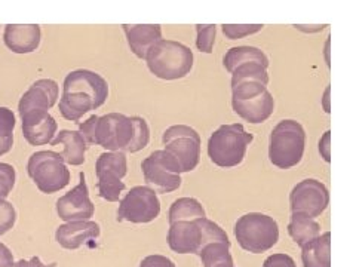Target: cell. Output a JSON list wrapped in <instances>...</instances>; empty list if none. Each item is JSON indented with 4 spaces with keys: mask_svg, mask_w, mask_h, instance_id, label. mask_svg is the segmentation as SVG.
<instances>
[{
    "mask_svg": "<svg viewBox=\"0 0 356 267\" xmlns=\"http://www.w3.org/2000/svg\"><path fill=\"white\" fill-rule=\"evenodd\" d=\"M146 63L152 74L162 81L183 79L193 69V52L186 44L161 39L152 44L146 54Z\"/></svg>",
    "mask_w": 356,
    "mask_h": 267,
    "instance_id": "6da1fadb",
    "label": "cell"
},
{
    "mask_svg": "<svg viewBox=\"0 0 356 267\" xmlns=\"http://www.w3.org/2000/svg\"><path fill=\"white\" fill-rule=\"evenodd\" d=\"M306 147V132L297 120L285 119L270 134L269 159L280 170L294 168L303 159Z\"/></svg>",
    "mask_w": 356,
    "mask_h": 267,
    "instance_id": "7a4b0ae2",
    "label": "cell"
},
{
    "mask_svg": "<svg viewBox=\"0 0 356 267\" xmlns=\"http://www.w3.org/2000/svg\"><path fill=\"white\" fill-rule=\"evenodd\" d=\"M254 136L242 124L221 125L208 140V156L220 168H233L242 163Z\"/></svg>",
    "mask_w": 356,
    "mask_h": 267,
    "instance_id": "3957f363",
    "label": "cell"
},
{
    "mask_svg": "<svg viewBox=\"0 0 356 267\" xmlns=\"http://www.w3.org/2000/svg\"><path fill=\"white\" fill-rule=\"evenodd\" d=\"M235 236L242 250L261 254L272 250L280 241V226L269 216L250 213L236 221Z\"/></svg>",
    "mask_w": 356,
    "mask_h": 267,
    "instance_id": "277c9868",
    "label": "cell"
},
{
    "mask_svg": "<svg viewBox=\"0 0 356 267\" xmlns=\"http://www.w3.org/2000/svg\"><path fill=\"white\" fill-rule=\"evenodd\" d=\"M232 107L250 124H263L275 111V98L260 82H242L232 88Z\"/></svg>",
    "mask_w": 356,
    "mask_h": 267,
    "instance_id": "5b68a950",
    "label": "cell"
},
{
    "mask_svg": "<svg viewBox=\"0 0 356 267\" xmlns=\"http://www.w3.org/2000/svg\"><path fill=\"white\" fill-rule=\"evenodd\" d=\"M27 172L39 191L47 195L57 193L70 183V170L57 152L33 153L27 163Z\"/></svg>",
    "mask_w": 356,
    "mask_h": 267,
    "instance_id": "8992f818",
    "label": "cell"
},
{
    "mask_svg": "<svg viewBox=\"0 0 356 267\" xmlns=\"http://www.w3.org/2000/svg\"><path fill=\"white\" fill-rule=\"evenodd\" d=\"M144 181L156 193H171L181 186V168L171 153L154 150L141 163Z\"/></svg>",
    "mask_w": 356,
    "mask_h": 267,
    "instance_id": "52a82bcc",
    "label": "cell"
},
{
    "mask_svg": "<svg viewBox=\"0 0 356 267\" xmlns=\"http://www.w3.org/2000/svg\"><path fill=\"white\" fill-rule=\"evenodd\" d=\"M128 172L127 154L124 152H104L98 156L95 174L98 178V196L107 202H118L127 186L122 181Z\"/></svg>",
    "mask_w": 356,
    "mask_h": 267,
    "instance_id": "ba28073f",
    "label": "cell"
},
{
    "mask_svg": "<svg viewBox=\"0 0 356 267\" xmlns=\"http://www.w3.org/2000/svg\"><path fill=\"white\" fill-rule=\"evenodd\" d=\"M162 143L165 150L171 153L180 163L181 172H191L200 161V137L187 125H172L163 132Z\"/></svg>",
    "mask_w": 356,
    "mask_h": 267,
    "instance_id": "9c48e42d",
    "label": "cell"
},
{
    "mask_svg": "<svg viewBox=\"0 0 356 267\" xmlns=\"http://www.w3.org/2000/svg\"><path fill=\"white\" fill-rule=\"evenodd\" d=\"M161 214L158 193L147 186H136L120 200L118 221H129L134 225H146Z\"/></svg>",
    "mask_w": 356,
    "mask_h": 267,
    "instance_id": "30bf717a",
    "label": "cell"
},
{
    "mask_svg": "<svg viewBox=\"0 0 356 267\" xmlns=\"http://www.w3.org/2000/svg\"><path fill=\"white\" fill-rule=\"evenodd\" d=\"M134 132L132 119L122 113H108L97 120L95 146L107 152H124L129 146Z\"/></svg>",
    "mask_w": 356,
    "mask_h": 267,
    "instance_id": "8fae6325",
    "label": "cell"
},
{
    "mask_svg": "<svg viewBox=\"0 0 356 267\" xmlns=\"http://www.w3.org/2000/svg\"><path fill=\"white\" fill-rule=\"evenodd\" d=\"M330 204V193L324 183L315 178L300 181L289 195V207L293 213H302L312 218L319 217Z\"/></svg>",
    "mask_w": 356,
    "mask_h": 267,
    "instance_id": "7c38bea8",
    "label": "cell"
},
{
    "mask_svg": "<svg viewBox=\"0 0 356 267\" xmlns=\"http://www.w3.org/2000/svg\"><path fill=\"white\" fill-rule=\"evenodd\" d=\"M79 184L73 187L69 193H65L57 200V214L58 217L69 222V221H77V220H89L94 213L95 207L89 199V191L85 180V174H79Z\"/></svg>",
    "mask_w": 356,
    "mask_h": 267,
    "instance_id": "4fadbf2b",
    "label": "cell"
},
{
    "mask_svg": "<svg viewBox=\"0 0 356 267\" xmlns=\"http://www.w3.org/2000/svg\"><path fill=\"white\" fill-rule=\"evenodd\" d=\"M63 92H83L92 98L95 110L102 107L108 97V83L103 76L91 70H74L67 74Z\"/></svg>",
    "mask_w": 356,
    "mask_h": 267,
    "instance_id": "5bb4252c",
    "label": "cell"
},
{
    "mask_svg": "<svg viewBox=\"0 0 356 267\" xmlns=\"http://www.w3.org/2000/svg\"><path fill=\"white\" fill-rule=\"evenodd\" d=\"M22 122V136L31 146H44L57 136L58 124L49 110H29L19 115Z\"/></svg>",
    "mask_w": 356,
    "mask_h": 267,
    "instance_id": "9a60e30c",
    "label": "cell"
},
{
    "mask_svg": "<svg viewBox=\"0 0 356 267\" xmlns=\"http://www.w3.org/2000/svg\"><path fill=\"white\" fill-rule=\"evenodd\" d=\"M99 233H102V229L95 221L77 220L60 226L55 232V239L64 250H77L89 241L97 239Z\"/></svg>",
    "mask_w": 356,
    "mask_h": 267,
    "instance_id": "2e32d148",
    "label": "cell"
},
{
    "mask_svg": "<svg viewBox=\"0 0 356 267\" xmlns=\"http://www.w3.org/2000/svg\"><path fill=\"white\" fill-rule=\"evenodd\" d=\"M58 83L52 79H40L33 83L22 94L18 103V113L22 115L29 110H49L58 99Z\"/></svg>",
    "mask_w": 356,
    "mask_h": 267,
    "instance_id": "e0dca14e",
    "label": "cell"
},
{
    "mask_svg": "<svg viewBox=\"0 0 356 267\" xmlns=\"http://www.w3.org/2000/svg\"><path fill=\"white\" fill-rule=\"evenodd\" d=\"M168 245L177 254H197L202 248V235H200L196 218L170 225Z\"/></svg>",
    "mask_w": 356,
    "mask_h": 267,
    "instance_id": "ac0fdd59",
    "label": "cell"
},
{
    "mask_svg": "<svg viewBox=\"0 0 356 267\" xmlns=\"http://www.w3.org/2000/svg\"><path fill=\"white\" fill-rule=\"evenodd\" d=\"M40 27L38 24H8L3 40L6 47L15 54H30L40 44Z\"/></svg>",
    "mask_w": 356,
    "mask_h": 267,
    "instance_id": "d6986e66",
    "label": "cell"
},
{
    "mask_svg": "<svg viewBox=\"0 0 356 267\" xmlns=\"http://www.w3.org/2000/svg\"><path fill=\"white\" fill-rule=\"evenodd\" d=\"M125 36L131 51L144 60L152 44L162 39V27L159 24H124Z\"/></svg>",
    "mask_w": 356,
    "mask_h": 267,
    "instance_id": "ffe728a7",
    "label": "cell"
},
{
    "mask_svg": "<svg viewBox=\"0 0 356 267\" xmlns=\"http://www.w3.org/2000/svg\"><path fill=\"white\" fill-rule=\"evenodd\" d=\"M51 146H63V152L60 153L65 165L79 166L85 162V153L88 144L79 131L63 129L57 134L51 141Z\"/></svg>",
    "mask_w": 356,
    "mask_h": 267,
    "instance_id": "44dd1931",
    "label": "cell"
},
{
    "mask_svg": "<svg viewBox=\"0 0 356 267\" xmlns=\"http://www.w3.org/2000/svg\"><path fill=\"white\" fill-rule=\"evenodd\" d=\"M303 267H331V233L325 232L302 247Z\"/></svg>",
    "mask_w": 356,
    "mask_h": 267,
    "instance_id": "7402d4cb",
    "label": "cell"
},
{
    "mask_svg": "<svg viewBox=\"0 0 356 267\" xmlns=\"http://www.w3.org/2000/svg\"><path fill=\"white\" fill-rule=\"evenodd\" d=\"M58 108L65 120L77 124L88 111L95 110V106L92 98L83 92H63Z\"/></svg>",
    "mask_w": 356,
    "mask_h": 267,
    "instance_id": "603a6c76",
    "label": "cell"
},
{
    "mask_svg": "<svg viewBox=\"0 0 356 267\" xmlns=\"http://www.w3.org/2000/svg\"><path fill=\"white\" fill-rule=\"evenodd\" d=\"M288 233L298 247H303L305 243L321 235V226L315 218L302 213H293L288 225Z\"/></svg>",
    "mask_w": 356,
    "mask_h": 267,
    "instance_id": "cb8c5ba5",
    "label": "cell"
},
{
    "mask_svg": "<svg viewBox=\"0 0 356 267\" xmlns=\"http://www.w3.org/2000/svg\"><path fill=\"white\" fill-rule=\"evenodd\" d=\"M245 63H259L263 67H266V69L269 67V58H267V55L255 47L232 48L226 52L225 58H222V65H225V69L229 73H232L238 65Z\"/></svg>",
    "mask_w": 356,
    "mask_h": 267,
    "instance_id": "d4e9b609",
    "label": "cell"
},
{
    "mask_svg": "<svg viewBox=\"0 0 356 267\" xmlns=\"http://www.w3.org/2000/svg\"><path fill=\"white\" fill-rule=\"evenodd\" d=\"M204 267H233L230 243L213 242L202 247L197 252Z\"/></svg>",
    "mask_w": 356,
    "mask_h": 267,
    "instance_id": "484cf974",
    "label": "cell"
},
{
    "mask_svg": "<svg viewBox=\"0 0 356 267\" xmlns=\"http://www.w3.org/2000/svg\"><path fill=\"white\" fill-rule=\"evenodd\" d=\"M170 225L177 221H191L195 218L207 217L205 208L195 197H180L172 202L170 208Z\"/></svg>",
    "mask_w": 356,
    "mask_h": 267,
    "instance_id": "4316f807",
    "label": "cell"
},
{
    "mask_svg": "<svg viewBox=\"0 0 356 267\" xmlns=\"http://www.w3.org/2000/svg\"><path fill=\"white\" fill-rule=\"evenodd\" d=\"M242 82H260L267 86L269 85V73L266 67L259 63H245L232 72V88Z\"/></svg>",
    "mask_w": 356,
    "mask_h": 267,
    "instance_id": "83f0119b",
    "label": "cell"
},
{
    "mask_svg": "<svg viewBox=\"0 0 356 267\" xmlns=\"http://www.w3.org/2000/svg\"><path fill=\"white\" fill-rule=\"evenodd\" d=\"M15 125L14 111L8 107H0V156L9 153L13 149Z\"/></svg>",
    "mask_w": 356,
    "mask_h": 267,
    "instance_id": "f1b7e54d",
    "label": "cell"
},
{
    "mask_svg": "<svg viewBox=\"0 0 356 267\" xmlns=\"http://www.w3.org/2000/svg\"><path fill=\"white\" fill-rule=\"evenodd\" d=\"M132 119V125H134V132H132V138L129 146L127 147V153H137L143 150L144 147H147V144L150 141V128L147 125L146 119H143L140 116H134Z\"/></svg>",
    "mask_w": 356,
    "mask_h": 267,
    "instance_id": "f546056e",
    "label": "cell"
},
{
    "mask_svg": "<svg viewBox=\"0 0 356 267\" xmlns=\"http://www.w3.org/2000/svg\"><path fill=\"white\" fill-rule=\"evenodd\" d=\"M17 180V172L13 165L0 162V202L6 200L9 193L13 192Z\"/></svg>",
    "mask_w": 356,
    "mask_h": 267,
    "instance_id": "4dcf8cb0",
    "label": "cell"
},
{
    "mask_svg": "<svg viewBox=\"0 0 356 267\" xmlns=\"http://www.w3.org/2000/svg\"><path fill=\"white\" fill-rule=\"evenodd\" d=\"M196 31H197V39H196L197 49L200 52H205V54L213 52V47L216 42V33H217L216 26L214 24H208V26L197 24Z\"/></svg>",
    "mask_w": 356,
    "mask_h": 267,
    "instance_id": "1f68e13d",
    "label": "cell"
},
{
    "mask_svg": "<svg viewBox=\"0 0 356 267\" xmlns=\"http://www.w3.org/2000/svg\"><path fill=\"white\" fill-rule=\"evenodd\" d=\"M263 27V24H222V33L227 39L236 40L259 33Z\"/></svg>",
    "mask_w": 356,
    "mask_h": 267,
    "instance_id": "d6a6232c",
    "label": "cell"
},
{
    "mask_svg": "<svg viewBox=\"0 0 356 267\" xmlns=\"http://www.w3.org/2000/svg\"><path fill=\"white\" fill-rule=\"evenodd\" d=\"M17 221V211L14 205L8 202V200H3L0 202V236L5 235L10 229L15 226Z\"/></svg>",
    "mask_w": 356,
    "mask_h": 267,
    "instance_id": "836d02e7",
    "label": "cell"
},
{
    "mask_svg": "<svg viewBox=\"0 0 356 267\" xmlns=\"http://www.w3.org/2000/svg\"><path fill=\"white\" fill-rule=\"evenodd\" d=\"M97 120L98 116L92 115L85 122H77L79 124V132L82 134V137L85 138L88 146H94L95 144V131H97Z\"/></svg>",
    "mask_w": 356,
    "mask_h": 267,
    "instance_id": "e575fe53",
    "label": "cell"
},
{
    "mask_svg": "<svg viewBox=\"0 0 356 267\" xmlns=\"http://www.w3.org/2000/svg\"><path fill=\"white\" fill-rule=\"evenodd\" d=\"M263 267H297V264L288 254H273L266 259Z\"/></svg>",
    "mask_w": 356,
    "mask_h": 267,
    "instance_id": "d590c367",
    "label": "cell"
},
{
    "mask_svg": "<svg viewBox=\"0 0 356 267\" xmlns=\"http://www.w3.org/2000/svg\"><path fill=\"white\" fill-rule=\"evenodd\" d=\"M140 267H175L174 261L165 255L161 254H153V255H147L146 259H143V261L140 263Z\"/></svg>",
    "mask_w": 356,
    "mask_h": 267,
    "instance_id": "8d00e7d4",
    "label": "cell"
},
{
    "mask_svg": "<svg viewBox=\"0 0 356 267\" xmlns=\"http://www.w3.org/2000/svg\"><path fill=\"white\" fill-rule=\"evenodd\" d=\"M14 254L5 243L0 242V267H14Z\"/></svg>",
    "mask_w": 356,
    "mask_h": 267,
    "instance_id": "74e56055",
    "label": "cell"
},
{
    "mask_svg": "<svg viewBox=\"0 0 356 267\" xmlns=\"http://www.w3.org/2000/svg\"><path fill=\"white\" fill-rule=\"evenodd\" d=\"M14 267H57V263L43 264L39 257H33L30 260H19L14 263Z\"/></svg>",
    "mask_w": 356,
    "mask_h": 267,
    "instance_id": "f35d334b",
    "label": "cell"
},
{
    "mask_svg": "<svg viewBox=\"0 0 356 267\" xmlns=\"http://www.w3.org/2000/svg\"><path fill=\"white\" fill-rule=\"evenodd\" d=\"M330 131L324 134V137L319 141V153L325 162H330Z\"/></svg>",
    "mask_w": 356,
    "mask_h": 267,
    "instance_id": "ab89813d",
    "label": "cell"
},
{
    "mask_svg": "<svg viewBox=\"0 0 356 267\" xmlns=\"http://www.w3.org/2000/svg\"><path fill=\"white\" fill-rule=\"evenodd\" d=\"M233 267H235V266H233Z\"/></svg>",
    "mask_w": 356,
    "mask_h": 267,
    "instance_id": "60d3db41",
    "label": "cell"
}]
</instances>
